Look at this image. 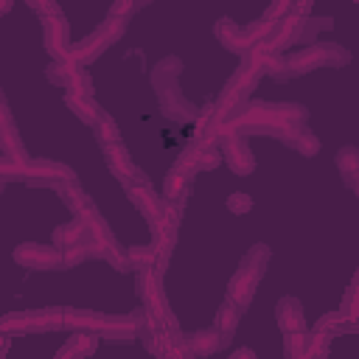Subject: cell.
I'll use <instances>...</instances> for the list:
<instances>
[{
  "label": "cell",
  "instance_id": "6da1fadb",
  "mask_svg": "<svg viewBox=\"0 0 359 359\" xmlns=\"http://www.w3.org/2000/svg\"><path fill=\"white\" fill-rule=\"evenodd\" d=\"M266 264H269V247L255 244V247L244 255L238 272L233 275L227 300H233L238 309H247L250 300H252V294H255V286H258V280H261V275H264V269H266Z\"/></svg>",
  "mask_w": 359,
  "mask_h": 359
},
{
  "label": "cell",
  "instance_id": "7a4b0ae2",
  "mask_svg": "<svg viewBox=\"0 0 359 359\" xmlns=\"http://www.w3.org/2000/svg\"><path fill=\"white\" fill-rule=\"evenodd\" d=\"M65 325L62 309H45V311H25V314H8L3 317V331H56Z\"/></svg>",
  "mask_w": 359,
  "mask_h": 359
},
{
  "label": "cell",
  "instance_id": "3957f363",
  "mask_svg": "<svg viewBox=\"0 0 359 359\" xmlns=\"http://www.w3.org/2000/svg\"><path fill=\"white\" fill-rule=\"evenodd\" d=\"M22 180H31L34 185H65V182H76V174L65 165V163H53V160H42V157H31L28 165H25V177Z\"/></svg>",
  "mask_w": 359,
  "mask_h": 359
},
{
  "label": "cell",
  "instance_id": "277c9868",
  "mask_svg": "<svg viewBox=\"0 0 359 359\" xmlns=\"http://www.w3.org/2000/svg\"><path fill=\"white\" fill-rule=\"evenodd\" d=\"M219 146H222L224 163H227L236 174H250V171L255 168V157H252V151H250V146H247V137H244L241 132H227Z\"/></svg>",
  "mask_w": 359,
  "mask_h": 359
},
{
  "label": "cell",
  "instance_id": "5b68a950",
  "mask_svg": "<svg viewBox=\"0 0 359 359\" xmlns=\"http://www.w3.org/2000/svg\"><path fill=\"white\" fill-rule=\"evenodd\" d=\"M14 261L28 269H53L62 264L59 247H42V244H20L14 250Z\"/></svg>",
  "mask_w": 359,
  "mask_h": 359
},
{
  "label": "cell",
  "instance_id": "8992f818",
  "mask_svg": "<svg viewBox=\"0 0 359 359\" xmlns=\"http://www.w3.org/2000/svg\"><path fill=\"white\" fill-rule=\"evenodd\" d=\"M42 25H45V28H42V39H45L48 53H50L53 59H59V62H70L73 45L67 42V25H65V20H62V17H59V20H45Z\"/></svg>",
  "mask_w": 359,
  "mask_h": 359
},
{
  "label": "cell",
  "instance_id": "52a82bcc",
  "mask_svg": "<svg viewBox=\"0 0 359 359\" xmlns=\"http://www.w3.org/2000/svg\"><path fill=\"white\" fill-rule=\"evenodd\" d=\"M230 342L227 334H222L219 328H208V331H194L185 337V348L191 356H210L216 351H222Z\"/></svg>",
  "mask_w": 359,
  "mask_h": 359
},
{
  "label": "cell",
  "instance_id": "ba28073f",
  "mask_svg": "<svg viewBox=\"0 0 359 359\" xmlns=\"http://www.w3.org/2000/svg\"><path fill=\"white\" fill-rule=\"evenodd\" d=\"M101 151H104V157H107V165L112 168V174H115L118 180H123V182H132V177H137V182H143V185H146L143 174L135 168V163L129 160V154L123 151V146H121V143H107V146H101Z\"/></svg>",
  "mask_w": 359,
  "mask_h": 359
},
{
  "label": "cell",
  "instance_id": "9c48e42d",
  "mask_svg": "<svg viewBox=\"0 0 359 359\" xmlns=\"http://www.w3.org/2000/svg\"><path fill=\"white\" fill-rule=\"evenodd\" d=\"M126 194H129V199L135 202V208H137L149 222H157V219L163 216L165 205H168V202H163V199L154 194V188H151L149 182H146V185H129Z\"/></svg>",
  "mask_w": 359,
  "mask_h": 359
},
{
  "label": "cell",
  "instance_id": "30bf717a",
  "mask_svg": "<svg viewBox=\"0 0 359 359\" xmlns=\"http://www.w3.org/2000/svg\"><path fill=\"white\" fill-rule=\"evenodd\" d=\"M275 320H278L283 334H303L306 331V317H303L300 300H294V297H280V303L275 309Z\"/></svg>",
  "mask_w": 359,
  "mask_h": 359
},
{
  "label": "cell",
  "instance_id": "8fae6325",
  "mask_svg": "<svg viewBox=\"0 0 359 359\" xmlns=\"http://www.w3.org/2000/svg\"><path fill=\"white\" fill-rule=\"evenodd\" d=\"M157 98H160V109L168 118H174V121H191V118H196V107L191 101H185L180 90H174V87L157 90Z\"/></svg>",
  "mask_w": 359,
  "mask_h": 359
},
{
  "label": "cell",
  "instance_id": "7c38bea8",
  "mask_svg": "<svg viewBox=\"0 0 359 359\" xmlns=\"http://www.w3.org/2000/svg\"><path fill=\"white\" fill-rule=\"evenodd\" d=\"M0 146H3V157L31 160V157L25 154L22 140L17 137V129H14V121H11V112H8L6 104H3V109H0Z\"/></svg>",
  "mask_w": 359,
  "mask_h": 359
},
{
  "label": "cell",
  "instance_id": "4fadbf2b",
  "mask_svg": "<svg viewBox=\"0 0 359 359\" xmlns=\"http://www.w3.org/2000/svg\"><path fill=\"white\" fill-rule=\"evenodd\" d=\"M98 345V334H90V331H79V334H70L67 342L59 348L56 359H84L95 351Z\"/></svg>",
  "mask_w": 359,
  "mask_h": 359
},
{
  "label": "cell",
  "instance_id": "5bb4252c",
  "mask_svg": "<svg viewBox=\"0 0 359 359\" xmlns=\"http://www.w3.org/2000/svg\"><path fill=\"white\" fill-rule=\"evenodd\" d=\"M216 36L224 42V48H230V50H236V53H244V56H247V50L252 48L247 28H244V25H236V22H227V20L216 22Z\"/></svg>",
  "mask_w": 359,
  "mask_h": 359
},
{
  "label": "cell",
  "instance_id": "9a60e30c",
  "mask_svg": "<svg viewBox=\"0 0 359 359\" xmlns=\"http://www.w3.org/2000/svg\"><path fill=\"white\" fill-rule=\"evenodd\" d=\"M65 104L84 121V123H90V126H95V121L101 118V112L104 109H98L95 107V101H93V95H79V93H67L65 95Z\"/></svg>",
  "mask_w": 359,
  "mask_h": 359
},
{
  "label": "cell",
  "instance_id": "2e32d148",
  "mask_svg": "<svg viewBox=\"0 0 359 359\" xmlns=\"http://www.w3.org/2000/svg\"><path fill=\"white\" fill-rule=\"evenodd\" d=\"M163 194H165V199L174 205V208H180V205H185V199L191 196V177H182V174H168L165 177V182H163Z\"/></svg>",
  "mask_w": 359,
  "mask_h": 359
},
{
  "label": "cell",
  "instance_id": "e0dca14e",
  "mask_svg": "<svg viewBox=\"0 0 359 359\" xmlns=\"http://www.w3.org/2000/svg\"><path fill=\"white\" fill-rule=\"evenodd\" d=\"M56 191H59V196L65 199V205H67L76 216H81V213L90 208V199H87V194L81 191L79 182H65V185H59Z\"/></svg>",
  "mask_w": 359,
  "mask_h": 359
},
{
  "label": "cell",
  "instance_id": "ac0fdd59",
  "mask_svg": "<svg viewBox=\"0 0 359 359\" xmlns=\"http://www.w3.org/2000/svg\"><path fill=\"white\" fill-rule=\"evenodd\" d=\"M177 76H180V59L168 56V59H163V62L154 67L151 81H154V87H157V90H165V87H174Z\"/></svg>",
  "mask_w": 359,
  "mask_h": 359
},
{
  "label": "cell",
  "instance_id": "d6986e66",
  "mask_svg": "<svg viewBox=\"0 0 359 359\" xmlns=\"http://www.w3.org/2000/svg\"><path fill=\"white\" fill-rule=\"evenodd\" d=\"M238 311H241V309H238L233 300H224V303L219 306V314H216V328L230 337V334L236 331V325H238V317H241Z\"/></svg>",
  "mask_w": 359,
  "mask_h": 359
},
{
  "label": "cell",
  "instance_id": "ffe728a7",
  "mask_svg": "<svg viewBox=\"0 0 359 359\" xmlns=\"http://www.w3.org/2000/svg\"><path fill=\"white\" fill-rule=\"evenodd\" d=\"M337 168H339V174H342L345 180L353 177V174H359V149H356V146L339 149V151H337Z\"/></svg>",
  "mask_w": 359,
  "mask_h": 359
},
{
  "label": "cell",
  "instance_id": "44dd1931",
  "mask_svg": "<svg viewBox=\"0 0 359 359\" xmlns=\"http://www.w3.org/2000/svg\"><path fill=\"white\" fill-rule=\"evenodd\" d=\"M289 146L294 149V151H300V154H306V157H314L317 151H320V140L309 132V129H300L292 140H289Z\"/></svg>",
  "mask_w": 359,
  "mask_h": 359
},
{
  "label": "cell",
  "instance_id": "7402d4cb",
  "mask_svg": "<svg viewBox=\"0 0 359 359\" xmlns=\"http://www.w3.org/2000/svg\"><path fill=\"white\" fill-rule=\"evenodd\" d=\"M320 56H323V65H331V67H339L345 62H351V53L334 42H320Z\"/></svg>",
  "mask_w": 359,
  "mask_h": 359
},
{
  "label": "cell",
  "instance_id": "603a6c76",
  "mask_svg": "<svg viewBox=\"0 0 359 359\" xmlns=\"http://www.w3.org/2000/svg\"><path fill=\"white\" fill-rule=\"evenodd\" d=\"M95 137H98V143L101 146H107V143H118V126H115V121L107 115V112H101V118L95 121Z\"/></svg>",
  "mask_w": 359,
  "mask_h": 359
},
{
  "label": "cell",
  "instance_id": "cb8c5ba5",
  "mask_svg": "<svg viewBox=\"0 0 359 359\" xmlns=\"http://www.w3.org/2000/svg\"><path fill=\"white\" fill-rule=\"evenodd\" d=\"M59 252H62V264H67V266H76V264H81L84 258H90L87 241H84V244H76V247H67V250H59Z\"/></svg>",
  "mask_w": 359,
  "mask_h": 359
},
{
  "label": "cell",
  "instance_id": "d4e9b609",
  "mask_svg": "<svg viewBox=\"0 0 359 359\" xmlns=\"http://www.w3.org/2000/svg\"><path fill=\"white\" fill-rule=\"evenodd\" d=\"M250 208H252V199H250L247 194L236 191V194L227 196V210H230V213H247Z\"/></svg>",
  "mask_w": 359,
  "mask_h": 359
},
{
  "label": "cell",
  "instance_id": "484cf974",
  "mask_svg": "<svg viewBox=\"0 0 359 359\" xmlns=\"http://www.w3.org/2000/svg\"><path fill=\"white\" fill-rule=\"evenodd\" d=\"M222 163V151H216V149H202V157H199V165L205 168V171H210V168H216Z\"/></svg>",
  "mask_w": 359,
  "mask_h": 359
},
{
  "label": "cell",
  "instance_id": "4316f807",
  "mask_svg": "<svg viewBox=\"0 0 359 359\" xmlns=\"http://www.w3.org/2000/svg\"><path fill=\"white\" fill-rule=\"evenodd\" d=\"M31 8H34L36 14H48V20H59V17H62L59 6H53V3H31Z\"/></svg>",
  "mask_w": 359,
  "mask_h": 359
},
{
  "label": "cell",
  "instance_id": "83f0119b",
  "mask_svg": "<svg viewBox=\"0 0 359 359\" xmlns=\"http://www.w3.org/2000/svg\"><path fill=\"white\" fill-rule=\"evenodd\" d=\"M230 359H255V356H252V351H238V353H233Z\"/></svg>",
  "mask_w": 359,
  "mask_h": 359
},
{
  "label": "cell",
  "instance_id": "f1b7e54d",
  "mask_svg": "<svg viewBox=\"0 0 359 359\" xmlns=\"http://www.w3.org/2000/svg\"><path fill=\"white\" fill-rule=\"evenodd\" d=\"M356 334H359V331H356Z\"/></svg>",
  "mask_w": 359,
  "mask_h": 359
}]
</instances>
